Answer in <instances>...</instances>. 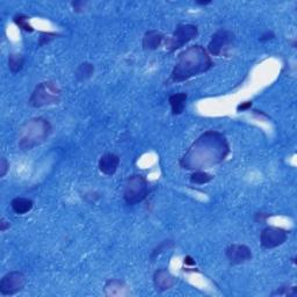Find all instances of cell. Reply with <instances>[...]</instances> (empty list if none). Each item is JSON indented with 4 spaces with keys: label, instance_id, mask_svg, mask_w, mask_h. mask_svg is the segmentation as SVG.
Masks as SVG:
<instances>
[{
    "label": "cell",
    "instance_id": "obj_1",
    "mask_svg": "<svg viewBox=\"0 0 297 297\" xmlns=\"http://www.w3.org/2000/svg\"><path fill=\"white\" fill-rule=\"evenodd\" d=\"M230 146L224 135L217 131H207L194 144L180 160V165L187 170L209 168L219 164L229 155Z\"/></svg>",
    "mask_w": 297,
    "mask_h": 297
},
{
    "label": "cell",
    "instance_id": "obj_2",
    "mask_svg": "<svg viewBox=\"0 0 297 297\" xmlns=\"http://www.w3.org/2000/svg\"><path fill=\"white\" fill-rule=\"evenodd\" d=\"M214 67V62L202 46H192L179 55L171 78L175 83L185 82Z\"/></svg>",
    "mask_w": 297,
    "mask_h": 297
},
{
    "label": "cell",
    "instance_id": "obj_3",
    "mask_svg": "<svg viewBox=\"0 0 297 297\" xmlns=\"http://www.w3.org/2000/svg\"><path fill=\"white\" fill-rule=\"evenodd\" d=\"M51 133V126L43 117H35L24 123L19 130V146L23 150H31L47 141Z\"/></svg>",
    "mask_w": 297,
    "mask_h": 297
},
{
    "label": "cell",
    "instance_id": "obj_4",
    "mask_svg": "<svg viewBox=\"0 0 297 297\" xmlns=\"http://www.w3.org/2000/svg\"><path fill=\"white\" fill-rule=\"evenodd\" d=\"M61 95L62 92L60 87L57 86V84L51 82V80H47V82L40 83L35 87L34 92L29 98V105L32 107L40 108L45 107V106L57 104L61 100Z\"/></svg>",
    "mask_w": 297,
    "mask_h": 297
},
{
    "label": "cell",
    "instance_id": "obj_5",
    "mask_svg": "<svg viewBox=\"0 0 297 297\" xmlns=\"http://www.w3.org/2000/svg\"><path fill=\"white\" fill-rule=\"evenodd\" d=\"M149 195V183L141 174H134L127 179L123 197L129 206H135Z\"/></svg>",
    "mask_w": 297,
    "mask_h": 297
},
{
    "label": "cell",
    "instance_id": "obj_6",
    "mask_svg": "<svg viewBox=\"0 0 297 297\" xmlns=\"http://www.w3.org/2000/svg\"><path fill=\"white\" fill-rule=\"evenodd\" d=\"M197 34H199V29L195 25L190 24H185V25H179L177 29H175L172 38L168 40L167 42V50L170 53H173L179 48H181L192 41L193 39H195Z\"/></svg>",
    "mask_w": 297,
    "mask_h": 297
},
{
    "label": "cell",
    "instance_id": "obj_7",
    "mask_svg": "<svg viewBox=\"0 0 297 297\" xmlns=\"http://www.w3.org/2000/svg\"><path fill=\"white\" fill-rule=\"evenodd\" d=\"M26 284V276L21 272H10L4 275L0 281V294L12 296L19 292Z\"/></svg>",
    "mask_w": 297,
    "mask_h": 297
},
{
    "label": "cell",
    "instance_id": "obj_8",
    "mask_svg": "<svg viewBox=\"0 0 297 297\" xmlns=\"http://www.w3.org/2000/svg\"><path fill=\"white\" fill-rule=\"evenodd\" d=\"M288 238V231L277 228V226H268V228L263 229L260 236V241L263 248L267 250H272V248L281 246L287 241Z\"/></svg>",
    "mask_w": 297,
    "mask_h": 297
},
{
    "label": "cell",
    "instance_id": "obj_9",
    "mask_svg": "<svg viewBox=\"0 0 297 297\" xmlns=\"http://www.w3.org/2000/svg\"><path fill=\"white\" fill-rule=\"evenodd\" d=\"M233 36V33L229 31V29H219L211 36L210 42L208 45L209 53L214 55V56L222 55L226 48H229V46L232 43Z\"/></svg>",
    "mask_w": 297,
    "mask_h": 297
},
{
    "label": "cell",
    "instance_id": "obj_10",
    "mask_svg": "<svg viewBox=\"0 0 297 297\" xmlns=\"http://www.w3.org/2000/svg\"><path fill=\"white\" fill-rule=\"evenodd\" d=\"M225 255L231 265H240L252 260V251L246 245L234 244L231 245L225 251Z\"/></svg>",
    "mask_w": 297,
    "mask_h": 297
},
{
    "label": "cell",
    "instance_id": "obj_11",
    "mask_svg": "<svg viewBox=\"0 0 297 297\" xmlns=\"http://www.w3.org/2000/svg\"><path fill=\"white\" fill-rule=\"evenodd\" d=\"M153 283L158 291H165L174 287L177 283V278L172 275L167 269H158L153 275Z\"/></svg>",
    "mask_w": 297,
    "mask_h": 297
},
{
    "label": "cell",
    "instance_id": "obj_12",
    "mask_svg": "<svg viewBox=\"0 0 297 297\" xmlns=\"http://www.w3.org/2000/svg\"><path fill=\"white\" fill-rule=\"evenodd\" d=\"M120 165V157L115 153H106L99 160V170L106 175H114Z\"/></svg>",
    "mask_w": 297,
    "mask_h": 297
},
{
    "label": "cell",
    "instance_id": "obj_13",
    "mask_svg": "<svg viewBox=\"0 0 297 297\" xmlns=\"http://www.w3.org/2000/svg\"><path fill=\"white\" fill-rule=\"evenodd\" d=\"M105 295L106 296H127L129 295V289L123 281L120 280H109L105 284Z\"/></svg>",
    "mask_w": 297,
    "mask_h": 297
},
{
    "label": "cell",
    "instance_id": "obj_14",
    "mask_svg": "<svg viewBox=\"0 0 297 297\" xmlns=\"http://www.w3.org/2000/svg\"><path fill=\"white\" fill-rule=\"evenodd\" d=\"M164 40V35L158 31H148L143 38V48L145 50H156L160 47Z\"/></svg>",
    "mask_w": 297,
    "mask_h": 297
},
{
    "label": "cell",
    "instance_id": "obj_15",
    "mask_svg": "<svg viewBox=\"0 0 297 297\" xmlns=\"http://www.w3.org/2000/svg\"><path fill=\"white\" fill-rule=\"evenodd\" d=\"M187 98H188L187 93H177V94L171 95L170 99H168V101H170V105L172 108V114L180 115L181 113L185 111Z\"/></svg>",
    "mask_w": 297,
    "mask_h": 297
},
{
    "label": "cell",
    "instance_id": "obj_16",
    "mask_svg": "<svg viewBox=\"0 0 297 297\" xmlns=\"http://www.w3.org/2000/svg\"><path fill=\"white\" fill-rule=\"evenodd\" d=\"M33 201L31 199H26V197H16L11 202V208L16 212L17 215H25L32 210L33 208Z\"/></svg>",
    "mask_w": 297,
    "mask_h": 297
},
{
    "label": "cell",
    "instance_id": "obj_17",
    "mask_svg": "<svg viewBox=\"0 0 297 297\" xmlns=\"http://www.w3.org/2000/svg\"><path fill=\"white\" fill-rule=\"evenodd\" d=\"M94 73V65L89 63V62H84L79 65L76 70V78L79 82H85V80L90 79Z\"/></svg>",
    "mask_w": 297,
    "mask_h": 297
},
{
    "label": "cell",
    "instance_id": "obj_18",
    "mask_svg": "<svg viewBox=\"0 0 297 297\" xmlns=\"http://www.w3.org/2000/svg\"><path fill=\"white\" fill-rule=\"evenodd\" d=\"M25 64V58L20 54H10L9 55V69L11 72L18 73L21 71Z\"/></svg>",
    "mask_w": 297,
    "mask_h": 297
},
{
    "label": "cell",
    "instance_id": "obj_19",
    "mask_svg": "<svg viewBox=\"0 0 297 297\" xmlns=\"http://www.w3.org/2000/svg\"><path fill=\"white\" fill-rule=\"evenodd\" d=\"M214 177L210 174L206 173V172H195V173L190 175V182L196 183V185H204V183L210 182Z\"/></svg>",
    "mask_w": 297,
    "mask_h": 297
},
{
    "label": "cell",
    "instance_id": "obj_20",
    "mask_svg": "<svg viewBox=\"0 0 297 297\" xmlns=\"http://www.w3.org/2000/svg\"><path fill=\"white\" fill-rule=\"evenodd\" d=\"M14 24H16L20 29H23L25 32H34V28L29 25V18L27 16H24V14H18L13 18Z\"/></svg>",
    "mask_w": 297,
    "mask_h": 297
},
{
    "label": "cell",
    "instance_id": "obj_21",
    "mask_svg": "<svg viewBox=\"0 0 297 297\" xmlns=\"http://www.w3.org/2000/svg\"><path fill=\"white\" fill-rule=\"evenodd\" d=\"M173 246V241L172 240H165L163 243L158 245V247H156L155 250H153L152 254H151V260L152 261H155V259L158 256L159 254H161L165 250H168V248Z\"/></svg>",
    "mask_w": 297,
    "mask_h": 297
},
{
    "label": "cell",
    "instance_id": "obj_22",
    "mask_svg": "<svg viewBox=\"0 0 297 297\" xmlns=\"http://www.w3.org/2000/svg\"><path fill=\"white\" fill-rule=\"evenodd\" d=\"M40 34H41V36H40L39 39V47L48 45V43L53 41L54 39H56L58 36V34H56V33H50V32H41Z\"/></svg>",
    "mask_w": 297,
    "mask_h": 297
},
{
    "label": "cell",
    "instance_id": "obj_23",
    "mask_svg": "<svg viewBox=\"0 0 297 297\" xmlns=\"http://www.w3.org/2000/svg\"><path fill=\"white\" fill-rule=\"evenodd\" d=\"M273 295H284V296H296L297 295V290L295 287H282L280 290H277L273 292Z\"/></svg>",
    "mask_w": 297,
    "mask_h": 297
},
{
    "label": "cell",
    "instance_id": "obj_24",
    "mask_svg": "<svg viewBox=\"0 0 297 297\" xmlns=\"http://www.w3.org/2000/svg\"><path fill=\"white\" fill-rule=\"evenodd\" d=\"M275 38V34L272 31H267L263 33V34L260 35L259 38V41L261 42H265V41H269V40H273Z\"/></svg>",
    "mask_w": 297,
    "mask_h": 297
},
{
    "label": "cell",
    "instance_id": "obj_25",
    "mask_svg": "<svg viewBox=\"0 0 297 297\" xmlns=\"http://www.w3.org/2000/svg\"><path fill=\"white\" fill-rule=\"evenodd\" d=\"M9 163H7V160L5 158H2V165H0V167H2V172H0V175L4 177V175L6 174L7 170H9Z\"/></svg>",
    "mask_w": 297,
    "mask_h": 297
},
{
    "label": "cell",
    "instance_id": "obj_26",
    "mask_svg": "<svg viewBox=\"0 0 297 297\" xmlns=\"http://www.w3.org/2000/svg\"><path fill=\"white\" fill-rule=\"evenodd\" d=\"M252 107V101H246V102H243V104H240L239 106L237 107V111L238 112H244L246 111V109L251 108Z\"/></svg>",
    "mask_w": 297,
    "mask_h": 297
},
{
    "label": "cell",
    "instance_id": "obj_27",
    "mask_svg": "<svg viewBox=\"0 0 297 297\" xmlns=\"http://www.w3.org/2000/svg\"><path fill=\"white\" fill-rule=\"evenodd\" d=\"M85 5V4H84L83 2H73L72 3V6H73V9H75L77 12H79V11H82L83 9H82V6H84Z\"/></svg>",
    "mask_w": 297,
    "mask_h": 297
},
{
    "label": "cell",
    "instance_id": "obj_28",
    "mask_svg": "<svg viewBox=\"0 0 297 297\" xmlns=\"http://www.w3.org/2000/svg\"><path fill=\"white\" fill-rule=\"evenodd\" d=\"M0 224H2V232H4L7 228H10V224H7L5 218H2V223H0Z\"/></svg>",
    "mask_w": 297,
    "mask_h": 297
},
{
    "label": "cell",
    "instance_id": "obj_29",
    "mask_svg": "<svg viewBox=\"0 0 297 297\" xmlns=\"http://www.w3.org/2000/svg\"><path fill=\"white\" fill-rule=\"evenodd\" d=\"M185 263L186 265H195V261H193V259L190 256H186Z\"/></svg>",
    "mask_w": 297,
    "mask_h": 297
},
{
    "label": "cell",
    "instance_id": "obj_30",
    "mask_svg": "<svg viewBox=\"0 0 297 297\" xmlns=\"http://www.w3.org/2000/svg\"><path fill=\"white\" fill-rule=\"evenodd\" d=\"M197 4H199V5H208V4H210L211 2L210 0H209V2H196Z\"/></svg>",
    "mask_w": 297,
    "mask_h": 297
}]
</instances>
